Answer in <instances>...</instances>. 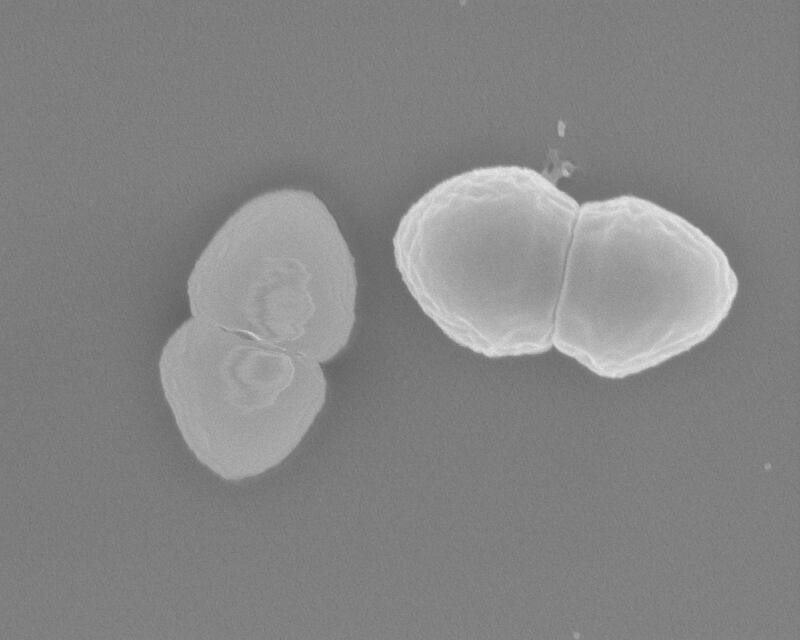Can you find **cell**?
Returning a JSON list of instances; mask_svg holds the SVG:
<instances>
[{
	"label": "cell",
	"mask_w": 800,
	"mask_h": 640,
	"mask_svg": "<svg viewBox=\"0 0 800 640\" xmlns=\"http://www.w3.org/2000/svg\"><path fill=\"white\" fill-rule=\"evenodd\" d=\"M192 317L325 363L354 324V258L312 192L278 189L239 207L202 250L186 286Z\"/></svg>",
	"instance_id": "obj_2"
},
{
	"label": "cell",
	"mask_w": 800,
	"mask_h": 640,
	"mask_svg": "<svg viewBox=\"0 0 800 640\" xmlns=\"http://www.w3.org/2000/svg\"><path fill=\"white\" fill-rule=\"evenodd\" d=\"M566 204L538 180L493 172L416 204L393 239L409 292L453 340L489 356L552 344L572 239Z\"/></svg>",
	"instance_id": "obj_1"
},
{
	"label": "cell",
	"mask_w": 800,
	"mask_h": 640,
	"mask_svg": "<svg viewBox=\"0 0 800 640\" xmlns=\"http://www.w3.org/2000/svg\"><path fill=\"white\" fill-rule=\"evenodd\" d=\"M158 369L185 444L228 481L283 462L326 400L321 363L195 317L167 339Z\"/></svg>",
	"instance_id": "obj_3"
}]
</instances>
